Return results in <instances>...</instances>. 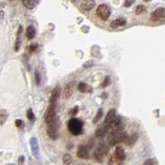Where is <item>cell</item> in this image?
Masks as SVG:
<instances>
[{
	"instance_id": "cell-1",
	"label": "cell",
	"mask_w": 165,
	"mask_h": 165,
	"mask_svg": "<svg viewBox=\"0 0 165 165\" xmlns=\"http://www.w3.org/2000/svg\"><path fill=\"white\" fill-rule=\"evenodd\" d=\"M127 134L124 131H115L112 130L108 135V141L111 146H115L117 144L125 142L127 139Z\"/></svg>"
},
{
	"instance_id": "cell-2",
	"label": "cell",
	"mask_w": 165,
	"mask_h": 165,
	"mask_svg": "<svg viewBox=\"0 0 165 165\" xmlns=\"http://www.w3.org/2000/svg\"><path fill=\"white\" fill-rule=\"evenodd\" d=\"M68 129L73 135H79L83 132V123L79 119L72 118L68 122Z\"/></svg>"
},
{
	"instance_id": "cell-3",
	"label": "cell",
	"mask_w": 165,
	"mask_h": 165,
	"mask_svg": "<svg viewBox=\"0 0 165 165\" xmlns=\"http://www.w3.org/2000/svg\"><path fill=\"white\" fill-rule=\"evenodd\" d=\"M58 129H59V122H58L57 117H55L53 120L46 124L47 135H49L50 139H52L54 140L56 139L59 136Z\"/></svg>"
},
{
	"instance_id": "cell-4",
	"label": "cell",
	"mask_w": 165,
	"mask_h": 165,
	"mask_svg": "<svg viewBox=\"0 0 165 165\" xmlns=\"http://www.w3.org/2000/svg\"><path fill=\"white\" fill-rule=\"evenodd\" d=\"M109 149L104 144H100L98 145V147L96 149V150L94 151V158L99 162L102 163L103 161L104 157L108 154Z\"/></svg>"
},
{
	"instance_id": "cell-5",
	"label": "cell",
	"mask_w": 165,
	"mask_h": 165,
	"mask_svg": "<svg viewBox=\"0 0 165 165\" xmlns=\"http://www.w3.org/2000/svg\"><path fill=\"white\" fill-rule=\"evenodd\" d=\"M56 117V110H55V104H50L46 109L45 115H44V119L45 124L50 122Z\"/></svg>"
},
{
	"instance_id": "cell-6",
	"label": "cell",
	"mask_w": 165,
	"mask_h": 165,
	"mask_svg": "<svg viewBox=\"0 0 165 165\" xmlns=\"http://www.w3.org/2000/svg\"><path fill=\"white\" fill-rule=\"evenodd\" d=\"M97 14L102 20L106 21V20H108V18H109V17L111 15V11H110L109 7L107 5L101 4L97 8Z\"/></svg>"
},
{
	"instance_id": "cell-7",
	"label": "cell",
	"mask_w": 165,
	"mask_h": 165,
	"mask_svg": "<svg viewBox=\"0 0 165 165\" xmlns=\"http://www.w3.org/2000/svg\"><path fill=\"white\" fill-rule=\"evenodd\" d=\"M76 86V81L73 80L70 81L67 86H65L64 91H63V98L64 99H69L72 96V95L73 94L74 89Z\"/></svg>"
},
{
	"instance_id": "cell-8",
	"label": "cell",
	"mask_w": 165,
	"mask_h": 165,
	"mask_svg": "<svg viewBox=\"0 0 165 165\" xmlns=\"http://www.w3.org/2000/svg\"><path fill=\"white\" fill-rule=\"evenodd\" d=\"M165 9L164 7H158L152 14H151V20L157 22L164 19Z\"/></svg>"
},
{
	"instance_id": "cell-9",
	"label": "cell",
	"mask_w": 165,
	"mask_h": 165,
	"mask_svg": "<svg viewBox=\"0 0 165 165\" xmlns=\"http://www.w3.org/2000/svg\"><path fill=\"white\" fill-rule=\"evenodd\" d=\"M60 91H61V88H60L59 86H56L53 89V91H52V92H51V95H50V104H55V103L57 102L58 99L59 98Z\"/></svg>"
},
{
	"instance_id": "cell-10",
	"label": "cell",
	"mask_w": 165,
	"mask_h": 165,
	"mask_svg": "<svg viewBox=\"0 0 165 165\" xmlns=\"http://www.w3.org/2000/svg\"><path fill=\"white\" fill-rule=\"evenodd\" d=\"M30 144H31V152H32L33 155L36 158H38L39 157V144H38L37 139L35 137H32L30 139Z\"/></svg>"
},
{
	"instance_id": "cell-11",
	"label": "cell",
	"mask_w": 165,
	"mask_h": 165,
	"mask_svg": "<svg viewBox=\"0 0 165 165\" xmlns=\"http://www.w3.org/2000/svg\"><path fill=\"white\" fill-rule=\"evenodd\" d=\"M116 111L115 109H112L108 111V113L105 117V120H104V123L103 124H105L106 126H109V124L113 121V120L116 118Z\"/></svg>"
},
{
	"instance_id": "cell-12",
	"label": "cell",
	"mask_w": 165,
	"mask_h": 165,
	"mask_svg": "<svg viewBox=\"0 0 165 165\" xmlns=\"http://www.w3.org/2000/svg\"><path fill=\"white\" fill-rule=\"evenodd\" d=\"M77 157L79 158H83V159H87L89 157V154H88V151L86 147L84 146H79L78 148V150H77Z\"/></svg>"
},
{
	"instance_id": "cell-13",
	"label": "cell",
	"mask_w": 165,
	"mask_h": 165,
	"mask_svg": "<svg viewBox=\"0 0 165 165\" xmlns=\"http://www.w3.org/2000/svg\"><path fill=\"white\" fill-rule=\"evenodd\" d=\"M108 131H109V129L108 128V126H106L105 124H102V125H101L100 127H98L97 129L95 135L98 138H102L108 134Z\"/></svg>"
},
{
	"instance_id": "cell-14",
	"label": "cell",
	"mask_w": 165,
	"mask_h": 165,
	"mask_svg": "<svg viewBox=\"0 0 165 165\" xmlns=\"http://www.w3.org/2000/svg\"><path fill=\"white\" fill-rule=\"evenodd\" d=\"M115 156L116 159L120 160V161H123L126 158V153L124 149L122 146H117L115 150Z\"/></svg>"
},
{
	"instance_id": "cell-15",
	"label": "cell",
	"mask_w": 165,
	"mask_h": 165,
	"mask_svg": "<svg viewBox=\"0 0 165 165\" xmlns=\"http://www.w3.org/2000/svg\"><path fill=\"white\" fill-rule=\"evenodd\" d=\"M95 6V1L94 0H83L81 3V7L84 10H91Z\"/></svg>"
},
{
	"instance_id": "cell-16",
	"label": "cell",
	"mask_w": 165,
	"mask_h": 165,
	"mask_svg": "<svg viewBox=\"0 0 165 165\" xmlns=\"http://www.w3.org/2000/svg\"><path fill=\"white\" fill-rule=\"evenodd\" d=\"M79 91L81 93H91L93 91V87L84 82H79Z\"/></svg>"
},
{
	"instance_id": "cell-17",
	"label": "cell",
	"mask_w": 165,
	"mask_h": 165,
	"mask_svg": "<svg viewBox=\"0 0 165 165\" xmlns=\"http://www.w3.org/2000/svg\"><path fill=\"white\" fill-rule=\"evenodd\" d=\"M126 24V20L125 18H117L114 21H112L111 22V28L113 29L117 28L119 27H123Z\"/></svg>"
},
{
	"instance_id": "cell-18",
	"label": "cell",
	"mask_w": 165,
	"mask_h": 165,
	"mask_svg": "<svg viewBox=\"0 0 165 165\" xmlns=\"http://www.w3.org/2000/svg\"><path fill=\"white\" fill-rule=\"evenodd\" d=\"M26 36L28 38L29 40L32 39L34 37L36 36V29L33 26L30 25L27 28V30H26Z\"/></svg>"
},
{
	"instance_id": "cell-19",
	"label": "cell",
	"mask_w": 165,
	"mask_h": 165,
	"mask_svg": "<svg viewBox=\"0 0 165 165\" xmlns=\"http://www.w3.org/2000/svg\"><path fill=\"white\" fill-rule=\"evenodd\" d=\"M7 118H8V114L7 110L4 109L0 110V125H3L7 121Z\"/></svg>"
},
{
	"instance_id": "cell-20",
	"label": "cell",
	"mask_w": 165,
	"mask_h": 165,
	"mask_svg": "<svg viewBox=\"0 0 165 165\" xmlns=\"http://www.w3.org/2000/svg\"><path fill=\"white\" fill-rule=\"evenodd\" d=\"M38 0H22L23 4L29 9H32L36 6V3Z\"/></svg>"
},
{
	"instance_id": "cell-21",
	"label": "cell",
	"mask_w": 165,
	"mask_h": 165,
	"mask_svg": "<svg viewBox=\"0 0 165 165\" xmlns=\"http://www.w3.org/2000/svg\"><path fill=\"white\" fill-rule=\"evenodd\" d=\"M137 139H138V135L137 134H133L131 136L127 137V139H126V140L125 142L127 143L128 145H132V144H134L136 142Z\"/></svg>"
},
{
	"instance_id": "cell-22",
	"label": "cell",
	"mask_w": 165,
	"mask_h": 165,
	"mask_svg": "<svg viewBox=\"0 0 165 165\" xmlns=\"http://www.w3.org/2000/svg\"><path fill=\"white\" fill-rule=\"evenodd\" d=\"M63 162L65 165H70L73 162V158L69 154H65L63 157Z\"/></svg>"
},
{
	"instance_id": "cell-23",
	"label": "cell",
	"mask_w": 165,
	"mask_h": 165,
	"mask_svg": "<svg viewBox=\"0 0 165 165\" xmlns=\"http://www.w3.org/2000/svg\"><path fill=\"white\" fill-rule=\"evenodd\" d=\"M146 10V7L144 5H142V4H140L138 5L136 7V14L137 15H140L144 14Z\"/></svg>"
},
{
	"instance_id": "cell-24",
	"label": "cell",
	"mask_w": 165,
	"mask_h": 165,
	"mask_svg": "<svg viewBox=\"0 0 165 165\" xmlns=\"http://www.w3.org/2000/svg\"><path fill=\"white\" fill-rule=\"evenodd\" d=\"M27 119H28L29 120H31V121L35 120V115H34L31 108H29L28 110H27Z\"/></svg>"
},
{
	"instance_id": "cell-25",
	"label": "cell",
	"mask_w": 165,
	"mask_h": 165,
	"mask_svg": "<svg viewBox=\"0 0 165 165\" xmlns=\"http://www.w3.org/2000/svg\"><path fill=\"white\" fill-rule=\"evenodd\" d=\"M102 115V109H99L98 111V113H97L96 115H95V117H94L93 123H94V124H96V123L98 122V120L101 119Z\"/></svg>"
},
{
	"instance_id": "cell-26",
	"label": "cell",
	"mask_w": 165,
	"mask_h": 165,
	"mask_svg": "<svg viewBox=\"0 0 165 165\" xmlns=\"http://www.w3.org/2000/svg\"><path fill=\"white\" fill-rule=\"evenodd\" d=\"M110 82H111V78H110L109 76H107L105 77L104 80L102 81V85H101V88H105V87H107V86L110 84Z\"/></svg>"
},
{
	"instance_id": "cell-27",
	"label": "cell",
	"mask_w": 165,
	"mask_h": 165,
	"mask_svg": "<svg viewBox=\"0 0 165 165\" xmlns=\"http://www.w3.org/2000/svg\"><path fill=\"white\" fill-rule=\"evenodd\" d=\"M21 44H22V42L20 40V37H17V41L15 43V51H17L20 49L21 47Z\"/></svg>"
},
{
	"instance_id": "cell-28",
	"label": "cell",
	"mask_w": 165,
	"mask_h": 165,
	"mask_svg": "<svg viewBox=\"0 0 165 165\" xmlns=\"http://www.w3.org/2000/svg\"><path fill=\"white\" fill-rule=\"evenodd\" d=\"M37 48H38V44L37 43H31L30 45V47H29V50H30L31 52H33V51H36Z\"/></svg>"
},
{
	"instance_id": "cell-29",
	"label": "cell",
	"mask_w": 165,
	"mask_h": 165,
	"mask_svg": "<svg viewBox=\"0 0 165 165\" xmlns=\"http://www.w3.org/2000/svg\"><path fill=\"white\" fill-rule=\"evenodd\" d=\"M35 80H36V85H40V83H41V75L39 74V72L37 71L35 72Z\"/></svg>"
},
{
	"instance_id": "cell-30",
	"label": "cell",
	"mask_w": 165,
	"mask_h": 165,
	"mask_svg": "<svg viewBox=\"0 0 165 165\" xmlns=\"http://www.w3.org/2000/svg\"><path fill=\"white\" fill-rule=\"evenodd\" d=\"M78 111H79V107H78V106H75L73 109H72L71 110H70L69 115H71L72 117H73V116H75V115H77Z\"/></svg>"
},
{
	"instance_id": "cell-31",
	"label": "cell",
	"mask_w": 165,
	"mask_h": 165,
	"mask_svg": "<svg viewBox=\"0 0 165 165\" xmlns=\"http://www.w3.org/2000/svg\"><path fill=\"white\" fill-rule=\"evenodd\" d=\"M94 62L93 61H88L86 62H84V65H83V66L84 67V68H89V67H92L93 66H94Z\"/></svg>"
},
{
	"instance_id": "cell-32",
	"label": "cell",
	"mask_w": 165,
	"mask_h": 165,
	"mask_svg": "<svg viewBox=\"0 0 165 165\" xmlns=\"http://www.w3.org/2000/svg\"><path fill=\"white\" fill-rule=\"evenodd\" d=\"M99 52H100V49H99L98 47H97V50H95V47H92V54L94 55V57H98V54H99Z\"/></svg>"
},
{
	"instance_id": "cell-33",
	"label": "cell",
	"mask_w": 165,
	"mask_h": 165,
	"mask_svg": "<svg viewBox=\"0 0 165 165\" xmlns=\"http://www.w3.org/2000/svg\"><path fill=\"white\" fill-rule=\"evenodd\" d=\"M144 165H154V160L152 158H149V159L144 161Z\"/></svg>"
},
{
	"instance_id": "cell-34",
	"label": "cell",
	"mask_w": 165,
	"mask_h": 165,
	"mask_svg": "<svg viewBox=\"0 0 165 165\" xmlns=\"http://www.w3.org/2000/svg\"><path fill=\"white\" fill-rule=\"evenodd\" d=\"M134 3V0H126L125 2V7H130Z\"/></svg>"
},
{
	"instance_id": "cell-35",
	"label": "cell",
	"mask_w": 165,
	"mask_h": 165,
	"mask_svg": "<svg viewBox=\"0 0 165 165\" xmlns=\"http://www.w3.org/2000/svg\"><path fill=\"white\" fill-rule=\"evenodd\" d=\"M24 162H25V158H24V156H23V155L20 156L19 158H18V165H24Z\"/></svg>"
},
{
	"instance_id": "cell-36",
	"label": "cell",
	"mask_w": 165,
	"mask_h": 165,
	"mask_svg": "<svg viewBox=\"0 0 165 165\" xmlns=\"http://www.w3.org/2000/svg\"><path fill=\"white\" fill-rule=\"evenodd\" d=\"M22 124H23V121H22V120H16V122H15L16 126H17V127H18V128L22 126Z\"/></svg>"
},
{
	"instance_id": "cell-37",
	"label": "cell",
	"mask_w": 165,
	"mask_h": 165,
	"mask_svg": "<svg viewBox=\"0 0 165 165\" xmlns=\"http://www.w3.org/2000/svg\"><path fill=\"white\" fill-rule=\"evenodd\" d=\"M4 18V13L2 9H0V22H2Z\"/></svg>"
},
{
	"instance_id": "cell-38",
	"label": "cell",
	"mask_w": 165,
	"mask_h": 165,
	"mask_svg": "<svg viewBox=\"0 0 165 165\" xmlns=\"http://www.w3.org/2000/svg\"><path fill=\"white\" fill-rule=\"evenodd\" d=\"M7 165H14V164H7Z\"/></svg>"
},
{
	"instance_id": "cell-39",
	"label": "cell",
	"mask_w": 165,
	"mask_h": 165,
	"mask_svg": "<svg viewBox=\"0 0 165 165\" xmlns=\"http://www.w3.org/2000/svg\"><path fill=\"white\" fill-rule=\"evenodd\" d=\"M144 1H146V2H148V1H150V0H144Z\"/></svg>"
}]
</instances>
